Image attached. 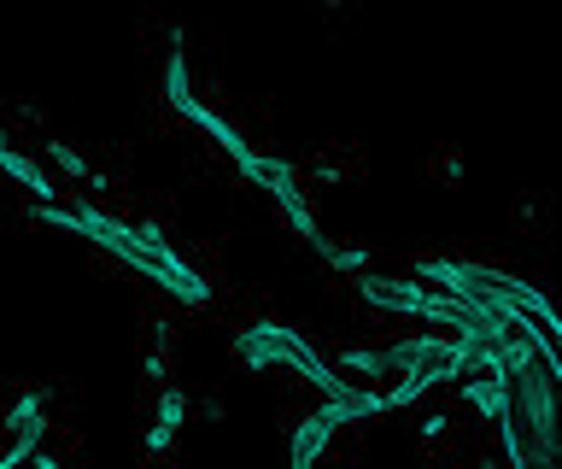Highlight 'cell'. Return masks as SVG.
Returning a JSON list of instances; mask_svg holds the SVG:
<instances>
[{
	"mask_svg": "<svg viewBox=\"0 0 562 469\" xmlns=\"http://www.w3.org/2000/svg\"><path fill=\"white\" fill-rule=\"evenodd\" d=\"M340 370H351V376H393L381 346H351V353H340Z\"/></svg>",
	"mask_w": 562,
	"mask_h": 469,
	"instance_id": "cell-13",
	"label": "cell"
},
{
	"mask_svg": "<svg viewBox=\"0 0 562 469\" xmlns=\"http://www.w3.org/2000/svg\"><path fill=\"white\" fill-rule=\"evenodd\" d=\"M340 423H346V399H328V405H316L311 416H299L288 469H316V464H323V446H328V434L340 428Z\"/></svg>",
	"mask_w": 562,
	"mask_h": 469,
	"instance_id": "cell-6",
	"label": "cell"
},
{
	"mask_svg": "<svg viewBox=\"0 0 562 469\" xmlns=\"http://www.w3.org/2000/svg\"><path fill=\"white\" fill-rule=\"evenodd\" d=\"M557 346L521 358L516 370L498 376L504 388V411H498V434H504V458L516 469H557Z\"/></svg>",
	"mask_w": 562,
	"mask_h": 469,
	"instance_id": "cell-2",
	"label": "cell"
},
{
	"mask_svg": "<svg viewBox=\"0 0 562 469\" xmlns=\"http://www.w3.org/2000/svg\"><path fill=\"white\" fill-rule=\"evenodd\" d=\"M35 416H47V393L42 388H30V393H18L12 399V411H7V423H0V428H24V423H35Z\"/></svg>",
	"mask_w": 562,
	"mask_h": 469,
	"instance_id": "cell-14",
	"label": "cell"
},
{
	"mask_svg": "<svg viewBox=\"0 0 562 469\" xmlns=\"http://www.w3.org/2000/svg\"><path fill=\"white\" fill-rule=\"evenodd\" d=\"M165 100L176 112L193 100V89H188V47H170V59H165Z\"/></svg>",
	"mask_w": 562,
	"mask_h": 469,
	"instance_id": "cell-11",
	"label": "cell"
},
{
	"mask_svg": "<svg viewBox=\"0 0 562 469\" xmlns=\"http://www.w3.org/2000/svg\"><path fill=\"white\" fill-rule=\"evenodd\" d=\"M140 376H147V381H165V353H147V358H140Z\"/></svg>",
	"mask_w": 562,
	"mask_h": 469,
	"instance_id": "cell-16",
	"label": "cell"
},
{
	"mask_svg": "<svg viewBox=\"0 0 562 469\" xmlns=\"http://www.w3.org/2000/svg\"><path fill=\"white\" fill-rule=\"evenodd\" d=\"M47 153H53V165H59L65 177H77V182H94V188H100V177L88 170V159H82V153L70 147V142H47Z\"/></svg>",
	"mask_w": 562,
	"mask_h": 469,
	"instance_id": "cell-15",
	"label": "cell"
},
{
	"mask_svg": "<svg viewBox=\"0 0 562 469\" xmlns=\"http://www.w3.org/2000/svg\"><path fill=\"white\" fill-rule=\"evenodd\" d=\"M0 177H12V182H24L30 194H35V205H53V182L42 177V170H35L24 153H12L7 142H0Z\"/></svg>",
	"mask_w": 562,
	"mask_h": 469,
	"instance_id": "cell-9",
	"label": "cell"
},
{
	"mask_svg": "<svg viewBox=\"0 0 562 469\" xmlns=\"http://www.w3.org/2000/svg\"><path fill=\"white\" fill-rule=\"evenodd\" d=\"M182 118H188V124L193 130H205L211 135V142H217L223 153H228V159H246V153H252V142H246V135L235 130V124H228V118H217V112H211V107H200V100H188V107H182Z\"/></svg>",
	"mask_w": 562,
	"mask_h": 469,
	"instance_id": "cell-8",
	"label": "cell"
},
{
	"mask_svg": "<svg viewBox=\"0 0 562 469\" xmlns=\"http://www.w3.org/2000/svg\"><path fill=\"white\" fill-rule=\"evenodd\" d=\"M35 217L53 223V230H70V235L94 241L100 253H112L117 265L140 270L147 282H158L165 293H176L182 305H193V311L211 305V282L170 253V241H165V230H158V223H123V217H112V212H100L94 200H82V205H35Z\"/></svg>",
	"mask_w": 562,
	"mask_h": 469,
	"instance_id": "cell-1",
	"label": "cell"
},
{
	"mask_svg": "<svg viewBox=\"0 0 562 469\" xmlns=\"http://www.w3.org/2000/svg\"><path fill=\"white\" fill-rule=\"evenodd\" d=\"M481 469H504V464H481Z\"/></svg>",
	"mask_w": 562,
	"mask_h": 469,
	"instance_id": "cell-18",
	"label": "cell"
},
{
	"mask_svg": "<svg viewBox=\"0 0 562 469\" xmlns=\"http://www.w3.org/2000/svg\"><path fill=\"white\" fill-rule=\"evenodd\" d=\"M182 423H188V393L165 388V393H158V411H153V428H147V440H140V446H147L153 458H158V451H170V440L182 434Z\"/></svg>",
	"mask_w": 562,
	"mask_h": 469,
	"instance_id": "cell-7",
	"label": "cell"
},
{
	"mask_svg": "<svg viewBox=\"0 0 562 469\" xmlns=\"http://www.w3.org/2000/svg\"><path fill=\"white\" fill-rule=\"evenodd\" d=\"M42 440H47V416H35V423L12 428V446L0 451V469H18V464H30L35 451H42Z\"/></svg>",
	"mask_w": 562,
	"mask_h": 469,
	"instance_id": "cell-10",
	"label": "cell"
},
{
	"mask_svg": "<svg viewBox=\"0 0 562 469\" xmlns=\"http://www.w3.org/2000/svg\"><path fill=\"white\" fill-rule=\"evenodd\" d=\"M35 469H59V464H53V458H47V451H35Z\"/></svg>",
	"mask_w": 562,
	"mask_h": 469,
	"instance_id": "cell-17",
	"label": "cell"
},
{
	"mask_svg": "<svg viewBox=\"0 0 562 469\" xmlns=\"http://www.w3.org/2000/svg\"><path fill=\"white\" fill-rule=\"evenodd\" d=\"M422 282H439L446 300H469V305H498V311H516L539 328L544 340L557 335V311L551 300L533 288V282H516L509 270H492V265H463V258H428L422 265Z\"/></svg>",
	"mask_w": 562,
	"mask_h": 469,
	"instance_id": "cell-3",
	"label": "cell"
},
{
	"mask_svg": "<svg viewBox=\"0 0 562 469\" xmlns=\"http://www.w3.org/2000/svg\"><path fill=\"white\" fill-rule=\"evenodd\" d=\"M358 300L375 305V311H393V317H428V323H457V300H446V293L422 288V282H404V276H375L363 270L358 276Z\"/></svg>",
	"mask_w": 562,
	"mask_h": 469,
	"instance_id": "cell-5",
	"label": "cell"
},
{
	"mask_svg": "<svg viewBox=\"0 0 562 469\" xmlns=\"http://www.w3.org/2000/svg\"><path fill=\"white\" fill-rule=\"evenodd\" d=\"M469 405L486 416V423H498V411H504V388L492 376H469Z\"/></svg>",
	"mask_w": 562,
	"mask_h": 469,
	"instance_id": "cell-12",
	"label": "cell"
},
{
	"mask_svg": "<svg viewBox=\"0 0 562 469\" xmlns=\"http://www.w3.org/2000/svg\"><path fill=\"white\" fill-rule=\"evenodd\" d=\"M235 358L252 364V370H293L299 381L323 388L328 399H351V381L334 376V364L316 353V346L299 335V328H281V323H252L235 335Z\"/></svg>",
	"mask_w": 562,
	"mask_h": 469,
	"instance_id": "cell-4",
	"label": "cell"
}]
</instances>
